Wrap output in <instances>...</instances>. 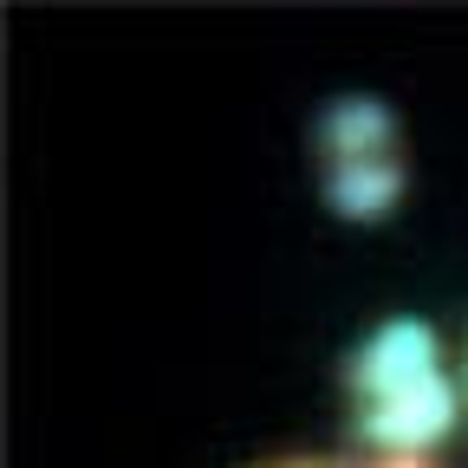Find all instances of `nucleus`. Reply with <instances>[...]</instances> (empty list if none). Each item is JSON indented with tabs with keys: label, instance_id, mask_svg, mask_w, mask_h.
Masks as SVG:
<instances>
[{
	"label": "nucleus",
	"instance_id": "1",
	"mask_svg": "<svg viewBox=\"0 0 468 468\" xmlns=\"http://www.w3.org/2000/svg\"><path fill=\"white\" fill-rule=\"evenodd\" d=\"M430 365H436V338H430L417 319H403V325H384V332L365 345V358L351 365V378H358V390L378 403V397H397V390H410V384L436 378Z\"/></svg>",
	"mask_w": 468,
	"mask_h": 468
},
{
	"label": "nucleus",
	"instance_id": "2",
	"mask_svg": "<svg viewBox=\"0 0 468 468\" xmlns=\"http://www.w3.org/2000/svg\"><path fill=\"white\" fill-rule=\"evenodd\" d=\"M442 423H449V390H442L436 378L410 384V390H397V397L365 403V436H371V442H384V449H390V442H397V449L430 442Z\"/></svg>",
	"mask_w": 468,
	"mask_h": 468
},
{
	"label": "nucleus",
	"instance_id": "3",
	"mask_svg": "<svg viewBox=\"0 0 468 468\" xmlns=\"http://www.w3.org/2000/svg\"><path fill=\"white\" fill-rule=\"evenodd\" d=\"M397 196V169L378 163V156H345L332 169V202L351 208V215H365V208H384Z\"/></svg>",
	"mask_w": 468,
	"mask_h": 468
},
{
	"label": "nucleus",
	"instance_id": "4",
	"mask_svg": "<svg viewBox=\"0 0 468 468\" xmlns=\"http://www.w3.org/2000/svg\"><path fill=\"white\" fill-rule=\"evenodd\" d=\"M384 131H390V117H384L378 104H338L332 124H325V144H332L338 156H365V150L384 144Z\"/></svg>",
	"mask_w": 468,
	"mask_h": 468
},
{
	"label": "nucleus",
	"instance_id": "5",
	"mask_svg": "<svg viewBox=\"0 0 468 468\" xmlns=\"http://www.w3.org/2000/svg\"><path fill=\"white\" fill-rule=\"evenodd\" d=\"M384 468H430V462H423V455H417V449H397V455H390V462H384Z\"/></svg>",
	"mask_w": 468,
	"mask_h": 468
},
{
	"label": "nucleus",
	"instance_id": "6",
	"mask_svg": "<svg viewBox=\"0 0 468 468\" xmlns=\"http://www.w3.org/2000/svg\"><path fill=\"white\" fill-rule=\"evenodd\" d=\"M286 468H319V462H286Z\"/></svg>",
	"mask_w": 468,
	"mask_h": 468
}]
</instances>
